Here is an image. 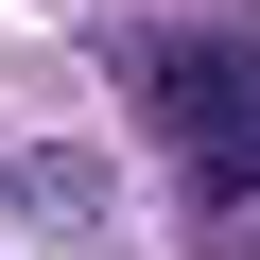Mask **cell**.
I'll use <instances>...</instances> for the list:
<instances>
[{
	"label": "cell",
	"mask_w": 260,
	"mask_h": 260,
	"mask_svg": "<svg viewBox=\"0 0 260 260\" xmlns=\"http://www.w3.org/2000/svg\"><path fill=\"white\" fill-rule=\"evenodd\" d=\"M121 104L191 156V191L260 208V52H243V35H191V18H174V35H121Z\"/></svg>",
	"instance_id": "6da1fadb"
},
{
	"label": "cell",
	"mask_w": 260,
	"mask_h": 260,
	"mask_svg": "<svg viewBox=\"0 0 260 260\" xmlns=\"http://www.w3.org/2000/svg\"><path fill=\"white\" fill-rule=\"evenodd\" d=\"M18 191H35V156H18V139H0V208H18Z\"/></svg>",
	"instance_id": "7a4b0ae2"
}]
</instances>
